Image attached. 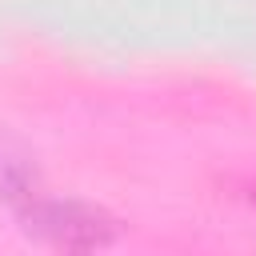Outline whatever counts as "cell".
Returning a JSON list of instances; mask_svg holds the SVG:
<instances>
[{
	"mask_svg": "<svg viewBox=\"0 0 256 256\" xmlns=\"http://www.w3.org/2000/svg\"><path fill=\"white\" fill-rule=\"evenodd\" d=\"M20 216L28 224V232L44 236L48 244H60V248H100L112 240V220L84 208V204H72V200H40V196H28L20 204Z\"/></svg>",
	"mask_w": 256,
	"mask_h": 256,
	"instance_id": "6da1fadb",
	"label": "cell"
},
{
	"mask_svg": "<svg viewBox=\"0 0 256 256\" xmlns=\"http://www.w3.org/2000/svg\"><path fill=\"white\" fill-rule=\"evenodd\" d=\"M32 188H36V172H32V164H28L12 144L0 140V196L12 200V204H24L28 196H36Z\"/></svg>",
	"mask_w": 256,
	"mask_h": 256,
	"instance_id": "7a4b0ae2",
	"label": "cell"
}]
</instances>
